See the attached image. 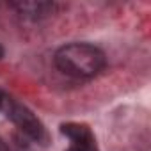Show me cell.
Listing matches in <instances>:
<instances>
[{
    "instance_id": "obj_1",
    "label": "cell",
    "mask_w": 151,
    "mask_h": 151,
    "mask_svg": "<svg viewBox=\"0 0 151 151\" xmlns=\"http://www.w3.org/2000/svg\"><path fill=\"white\" fill-rule=\"evenodd\" d=\"M57 69L73 78H93L105 69V53L89 43H68L53 55Z\"/></svg>"
},
{
    "instance_id": "obj_2",
    "label": "cell",
    "mask_w": 151,
    "mask_h": 151,
    "mask_svg": "<svg viewBox=\"0 0 151 151\" xmlns=\"http://www.w3.org/2000/svg\"><path fill=\"white\" fill-rule=\"evenodd\" d=\"M7 117L16 124V128L27 135L29 139H32L34 142H39V144H45L48 135H46V130H45V124L37 119V116L25 105H22L20 101L13 100V98H7L6 101V107H4Z\"/></svg>"
},
{
    "instance_id": "obj_3",
    "label": "cell",
    "mask_w": 151,
    "mask_h": 151,
    "mask_svg": "<svg viewBox=\"0 0 151 151\" xmlns=\"http://www.w3.org/2000/svg\"><path fill=\"white\" fill-rule=\"evenodd\" d=\"M60 133L71 140V144L80 146L87 151H98L96 149V139L87 124L82 123H64L60 124Z\"/></svg>"
},
{
    "instance_id": "obj_4",
    "label": "cell",
    "mask_w": 151,
    "mask_h": 151,
    "mask_svg": "<svg viewBox=\"0 0 151 151\" xmlns=\"http://www.w3.org/2000/svg\"><path fill=\"white\" fill-rule=\"evenodd\" d=\"M13 7L18 9L20 14L37 20V18H45V16L52 14L55 9V4H52V2H18V4H13Z\"/></svg>"
},
{
    "instance_id": "obj_5",
    "label": "cell",
    "mask_w": 151,
    "mask_h": 151,
    "mask_svg": "<svg viewBox=\"0 0 151 151\" xmlns=\"http://www.w3.org/2000/svg\"><path fill=\"white\" fill-rule=\"evenodd\" d=\"M7 94L2 91V89H0V110H4V107H6V101H7Z\"/></svg>"
},
{
    "instance_id": "obj_6",
    "label": "cell",
    "mask_w": 151,
    "mask_h": 151,
    "mask_svg": "<svg viewBox=\"0 0 151 151\" xmlns=\"http://www.w3.org/2000/svg\"><path fill=\"white\" fill-rule=\"evenodd\" d=\"M66 151H87V149H84V147H80V146H75V144H69V147H68Z\"/></svg>"
},
{
    "instance_id": "obj_7",
    "label": "cell",
    "mask_w": 151,
    "mask_h": 151,
    "mask_svg": "<svg viewBox=\"0 0 151 151\" xmlns=\"http://www.w3.org/2000/svg\"><path fill=\"white\" fill-rule=\"evenodd\" d=\"M0 151H9V149H7V146H6V142H4L2 139H0Z\"/></svg>"
},
{
    "instance_id": "obj_8",
    "label": "cell",
    "mask_w": 151,
    "mask_h": 151,
    "mask_svg": "<svg viewBox=\"0 0 151 151\" xmlns=\"http://www.w3.org/2000/svg\"><path fill=\"white\" fill-rule=\"evenodd\" d=\"M4 57V48H2V45H0V59Z\"/></svg>"
}]
</instances>
